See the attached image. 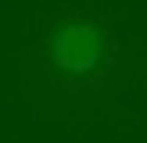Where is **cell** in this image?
<instances>
[{"instance_id":"obj_1","label":"cell","mask_w":147,"mask_h":143,"mask_svg":"<svg viewBox=\"0 0 147 143\" xmlns=\"http://www.w3.org/2000/svg\"><path fill=\"white\" fill-rule=\"evenodd\" d=\"M100 50H104V39L100 32L90 25V21H72L61 32L54 36V47H50V57L61 72L68 75H83L93 64L100 61Z\"/></svg>"}]
</instances>
